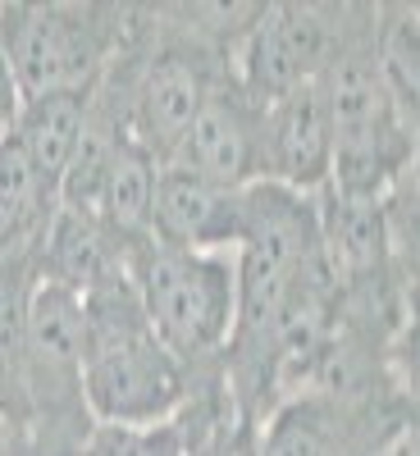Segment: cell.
<instances>
[{
  "instance_id": "10",
  "label": "cell",
  "mask_w": 420,
  "mask_h": 456,
  "mask_svg": "<svg viewBox=\"0 0 420 456\" xmlns=\"http://www.w3.org/2000/svg\"><path fill=\"white\" fill-rule=\"evenodd\" d=\"M243 228H247V187H224L178 165L161 169L151 238L193 251H238Z\"/></svg>"
},
{
  "instance_id": "7",
  "label": "cell",
  "mask_w": 420,
  "mask_h": 456,
  "mask_svg": "<svg viewBox=\"0 0 420 456\" xmlns=\"http://www.w3.org/2000/svg\"><path fill=\"white\" fill-rule=\"evenodd\" d=\"M407 411L398 384L357 402L301 393L265 420L260 456H370Z\"/></svg>"
},
{
  "instance_id": "12",
  "label": "cell",
  "mask_w": 420,
  "mask_h": 456,
  "mask_svg": "<svg viewBox=\"0 0 420 456\" xmlns=\"http://www.w3.org/2000/svg\"><path fill=\"white\" fill-rule=\"evenodd\" d=\"M128 251L133 242H124L101 215L60 206L55 228L42 247V260H37V274H42V283H60L69 292L87 297L92 288L128 274Z\"/></svg>"
},
{
  "instance_id": "5",
  "label": "cell",
  "mask_w": 420,
  "mask_h": 456,
  "mask_svg": "<svg viewBox=\"0 0 420 456\" xmlns=\"http://www.w3.org/2000/svg\"><path fill=\"white\" fill-rule=\"evenodd\" d=\"M128 279L187 374L224 361L238 324V251H193L142 238L128 251Z\"/></svg>"
},
{
  "instance_id": "2",
  "label": "cell",
  "mask_w": 420,
  "mask_h": 456,
  "mask_svg": "<svg viewBox=\"0 0 420 456\" xmlns=\"http://www.w3.org/2000/svg\"><path fill=\"white\" fill-rule=\"evenodd\" d=\"M334 114V183L348 197L384 201L416 165V133L398 114L379 69V5L348 0L342 42L320 73Z\"/></svg>"
},
{
  "instance_id": "15",
  "label": "cell",
  "mask_w": 420,
  "mask_h": 456,
  "mask_svg": "<svg viewBox=\"0 0 420 456\" xmlns=\"http://www.w3.org/2000/svg\"><path fill=\"white\" fill-rule=\"evenodd\" d=\"M384 215H389V242H393L398 270L407 288H420V178L416 174H407L384 197Z\"/></svg>"
},
{
  "instance_id": "19",
  "label": "cell",
  "mask_w": 420,
  "mask_h": 456,
  "mask_svg": "<svg viewBox=\"0 0 420 456\" xmlns=\"http://www.w3.org/2000/svg\"><path fill=\"white\" fill-rule=\"evenodd\" d=\"M416 10H420V5H416Z\"/></svg>"
},
{
  "instance_id": "13",
  "label": "cell",
  "mask_w": 420,
  "mask_h": 456,
  "mask_svg": "<svg viewBox=\"0 0 420 456\" xmlns=\"http://www.w3.org/2000/svg\"><path fill=\"white\" fill-rule=\"evenodd\" d=\"M92 128V92H51V96H5V137H19L51 183L64 187Z\"/></svg>"
},
{
  "instance_id": "14",
  "label": "cell",
  "mask_w": 420,
  "mask_h": 456,
  "mask_svg": "<svg viewBox=\"0 0 420 456\" xmlns=\"http://www.w3.org/2000/svg\"><path fill=\"white\" fill-rule=\"evenodd\" d=\"M379 69L398 114L420 137V10L407 0L379 5Z\"/></svg>"
},
{
  "instance_id": "6",
  "label": "cell",
  "mask_w": 420,
  "mask_h": 456,
  "mask_svg": "<svg viewBox=\"0 0 420 456\" xmlns=\"http://www.w3.org/2000/svg\"><path fill=\"white\" fill-rule=\"evenodd\" d=\"M342 28H348V0H270L243 42L238 83L265 105L320 83L342 42Z\"/></svg>"
},
{
  "instance_id": "3",
  "label": "cell",
  "mask_w": 420,
  "mask_h": 456,
  "mask_svg": "<svg viewBox=\"0 0 420 456\" xmlns=\"http://www.w3.org/2000/svg\"><path fill=\"white\" fill-rule=\"evenodd\" d=\"M87 397L101 425H169L193 393L183 361L161 342L128 274L83 297Z\"/></svg>"
},
{
  "instance_id": "11",
  "label": "cell",
  "mask_w": 420,
  "mask_h": 456,
  "mask_svg": "<svg viewBox=\"0 0 420 456\" xmlns=\"http://www.w3.org/2000/svg\"><path fill=\"white\" fill-rule=\"evenodd\" d=\"M60 215V183H51L19 137L0 146V270H37Z\"/></svg>"
},
{
  "instance_id": "1",
  "label": "cell",
  "mask_w": 420,
  "mask_h": 456,
  "mask_svg": "<svg viewBox=\"0 0 420 456\" xmlns=\"http://www.w3.org/2000/svg\"><path fill=\"white\" fill-rule=\"evenodd\" d=\"M87 397L83 297L37 270H0V429L5 456H83L96 434Z\"/></svg>"
},
{
  "instance_id": "16",
  "label": "cell",
  "mask_w": 420,
  "mask_h": 456,
  "mask_svg": "<svg viewBox=\"0 0 420 456\" xmlns=\"http://www.w3.org/2000/svg\"><path fill=\"white\" fill-rule=\"evenodd\" d=\"M83 456H187L178 420L169 425H96Z\"/></svg>"
},
{
  "instance_id": "18",
  "label": "cell",
  "mask_w": 420,
  "mask_h": 456,
  "mask_svg": "<svg viewBox=\"0 0 420 456\" xmlns=\"http://www.w3.org/2000/svg\"><path fill=\"white\" fill-rule=\"evenodd\" d=\"M411 174L420 178V137H416V165H411Z\"/></svg>"
},
{
  "instance_id": "17",
  "label": "cell",
  "mask_w": 420,
  "mask_h": 456,
  "mask_svg": "<svg viewBox=\"0 0 420 456\" xmlns=\"http://www.w3.org/2000/svg\"><path fill=\"white\" fill-rule=\"evenodd\" d=\"M389 370H393V384H398L402 402L411 406V415L420 420V288L407 292V315H402V324L393 333Z\"/></svg>"
},
{
  "instance_id": "9",
  "label": "cell",
  "mask_w": 420,
  "mask_h": 456,
  "mask_svg": "<svg viewBox=\"0 0 420 456\" xmlns=\"http://www.w3.org/2000/svg\"><path fill=\"white\" fill-rule=\"evenodd\" d=\"M265 183L320 197L334 183V114L320 83L265 105Z\"/></svg>"
},
{
  "instance_id": "8",
  "label": "cell",
  "mask_w": 420,
  "mask_h": 456,
  "mask_svg": "<svg viewBox=\"0 0 420 456\" xmlns=\"http://www.w3.org/2000/svg\"><path fill=\"white\" fill-rule=\"evenodd\" d=\"M174 165L224 187L265 183V101H256L238 78L224 83L183 137Z\"/></svg>"
},
{
  "instance_id": "4",
  "label": "cell",
  "mask_w": 420,
  "mask_h": 456,
  "mask_svg": "<svg viewBox=\"0 0 420 456\" xmlns=\"http://www.w3.org/2000/svg\"><path fill=\"white\" fill-rule=\"evenodd\" d=\"M133 28V0H10L0 5L5 96L92 92Z\"/></svg>"
}]
</instances>
